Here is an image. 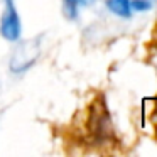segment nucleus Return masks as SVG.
<instances>
[{
	"label": "nucleus",
	"instance_id": "1",
	"mask_svg": "<svg viewBox=\"0 0 157 157\" xmlns=\"http://www.w3.org/2000/svg\"><path fill=\"white\" fill-rule=\"evenodd\" d=\"M5 14L2 19V36L9 41H15L21 34V25H19V15L15 12V5L14 0H5Z\"/></svg>",
	"mask_w": 157,
	"mask_h": 157
},
{
	"label": "nucleus",
	"instance_id": "4",
	"mask_svg": "<svg viewBox=\"0 0 157 157\" xmlns=\"http://www.w3.org/2000/svg\"><path fill=\"white\" fill-rule=\"evenodd\" d=\"M154 106H152V112H150V123H152V128H154V137L157 140V96L154 98Z\"/></svg>",
	"mask_w": 157,
	"mask_h": 157
},
{
	"label": "nucleus",
	"instance_id": "3",
	"mask_svg": "<svg viewBox=\"0 0 157 157\" xmlns=\"http://www.w3.org/2000/svg\"><path fill=\"white\" fill-rule=\"evenodd\" d=\"M130 7H132V10L144 12L152 7V2L150 0H130Z\"/></svg>",
	"mask_w": 157,
	"mask_h": 157
},
{
	"label": "nucleus",
	"instance_id": "2",
	"mask_svg": "<svg viewBox=\"0 0 157 157\" xmlns=\"http://www.w3.org/2000/svg\"><path fill=\"white\" fill-rule=\"evenodd\" d=\"M106 7L117 14L118 17L128 19L132 15V7H130V0H106Z\"/></svg>",
	"mask_w": 157,
	"mask_h": 157
}]
</instances>
